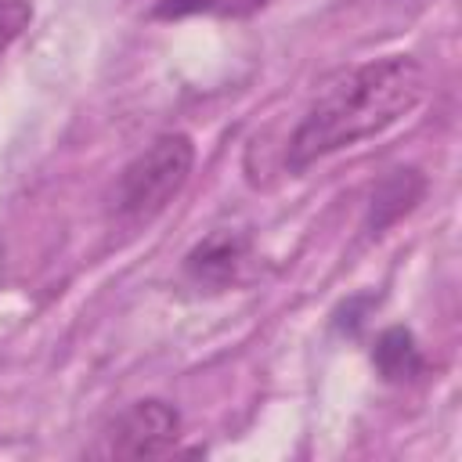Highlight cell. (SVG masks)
<instances>
[{
  "mask_svg": "<svg viewBox=\"0 0 462 462\" xmlns=\"http://www.w3.org/2000/svg\"><path fill=\"white\" fill-rule=\"evenodd\" d=\"M426 94V69L408 54H386L343 69L321 87L307 116L300 119L285 166L307 170L310 162L354 148L401 123Z\"/></svg>",
  "mask_w": 462,
  "mask_h": 462,
  "instance_id": "6da1fadb",
  "label": "cell"
},
{
  "mask_svg": "<svg viewBox=\"0 0 462 462\" xmlns=\"http://www.w3.org/2000/svg\"><path fill=\"white\" fill-rule=\"evenodd\" d=\"M195 166V144L188 134H162L144 152H137L112 188V217L119 224L155 220L188 184Z\"/></svg>",
  "mask_w": 462,
  "mask_h": 462,
  "instance_id": "7a4b0ae2",
  "label": "cell"
},
{
  "mask_svg": "<svg viewBox=\"0 0 462 462\" xmlns=\"http://www.w3.org/2000/svg\"><path fill=\"white\" fill-rule=\"evenodd\" d=\"M177 440H180V411L170 401L144 397L112 419L97 455H105V458H155V455H170L177 448Z\"/></svg>",
  "mask_w": 462,
  "mask_h": 462,
  "instance_id": "3957f363",
  "label": "cell"
},
{
  "mask_svg": "<svg viewBox=\"0 0 462 462\" xmlns=\"http://www.w3.org/2000/svg\"><path fill=\"white\" fill-rule=\"evenodd\" d=\"M249 260V238L242 231H213L184 256V274L199 289H227L238 282Z\"/></svg>",
  "mask_w": 462,
  "mask_h": 462,
  "instance_id": "277c9868",
  "label": "cell"
},
{
  "mask_svg": "<svg viewBox=\"0 0 462 462\" xmlns=\"http://www.w3.org/2000/svg\"><path fill=\"white\" fill-rule=\"evenodd\" d=\"M372 365L375 372L386 379V383H411L426 372V357L411 336V328L404 325H393V328H383L372 343Z\"/></svg>",
  "mask_w": 462,
  "mask_h": 462,
  "instance_id": "5b68a950",
  "label": "cell"
},
{
  "mask_svg": "<svg viewBox=\"0 0 462 462\" xmlns=\"http://www.w3.org/2000/svg\"><path fill=\"white\" fill-rule=\"evenodd\" d=\"M422 177L419 170H393L372 195V209H368V227L383 231L386 224H393L397 217H404L419 199H422Z\"/></svg>",
  "mask_w": 462,
  "mask_h": 462,
  "instance_id": "8992f818",
  "label": "cell"
},
{
  "mask_svg": "<svg viewBox=\"0 0 462 462\" xmlns=\"http://www.w3.org/2000/svg\"><path fill=\"white\" fill-rule=\"evenodd\" d=\"M271 0H159L155 4V18H191V14H209V18H249L256 11H263Z\"/></svg>",
  "mask_w": 462,
  "mask_h": 462,
  "instance_id": "52a82bcc",
  "label": "cell"
},
{
  "mask_svg": "<svg viewBox=\"0 0 462 462\" xmlns=\"http://www.w3.org/2000/svg\"><path fill=\"white\" fill-rule=\"evenodd\" d=\"M29 22H32L29 0H0V54L29 29Z\"/></svg>",
  "mask_w": 462,
  "mask_h": 462,
  "instance_id": "ba28073f",
  "label": "cell"
}]
</instances>
